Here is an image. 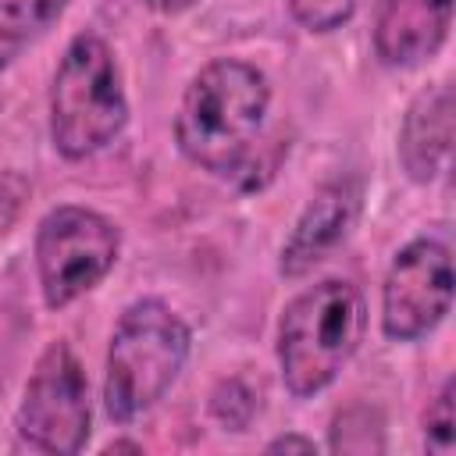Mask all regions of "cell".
<instances>
[{"instance_id":"8","label":"cell","mask_w":456,"mask_h":456,"mask_svg":"<svg viewBox=\"0 0 456 456\" xmlns=\"http://www.w3.org/2000/svg\"><path fill=\"white\" fill-rule=\"evenodd\" d=\"M452 0H381L374 46L392 68H413L435 57L449 36Z\"/></svg>"},{"instance_id":"1","label":"cell","mask_w":456,"mask_h":456,"mask_svg":"<svg viewBox=\"0 0 456 456\" xmlns=\"http://www.w3.org/2000/svg\"><path fill=\"white\" fill-rule=\"evenodd\" d=\"M271 107V86L260 68L246 61H214L185 89L175 139L182 153L214 175L235 171L256 142Z\"/></svg>"},{"instance_id":"3","label":"cell","mask_w":456,"mask_h":456,"mask_svg":"<svg viewBox=\"0 0 456 456\" xmlns=\"http://www.w3.org/2000/svg\"><path fill=\"white\" fill-rule=\"evenodd\" d=\"M189 356L185 321L160 299L132 303L110 335L103 403L118 424H128L153 410L160 395L175 385Z\"/></svg>"},{"instance_id":"2","label":"cell","mask_w":456,"mask_h":456,"mask_svg":"<svg viewBox=\"0 0 456 456\" xmlns=\"http://www.w3.org/2000/svg\"><path fill=\"white\" fill-rule=\"evenodd\" d=\"M367 328L363 296L353 281H321L299 292L278 324V367L292 395L306 399L335 381Z\"/></svg>"},{"instance_id":"13","label":"cell","mask_w":456,"mask_h":456,"mask_svg":"<svg viewBox=\"0 0 456 456\" xmlns=\"http://www.w3.org/2000/svg\"><path fill=\"white\" fill-rule=\"evenodd\" d=\"M360 0H289L292 18L310 32H331L353 18Z\"/></svg>"},{"instance_id":"14","label":"cell","mask_w":456,"mask_h":456,"mask_svg":"<svg viewBox=\"0 0 456 456\" xmlns=\"http://www.w3.org/2000/svg\"><path fill=\"white\" fill-rule=\"evenodd\" d=\"M314 438H303V435H281L267 445V452H314Z\"/></svg>"},{"instance_id":"10","label":"cell","mask_w":456,"mask_h":456,"mask_svg":"<svg viewBox=\"0 0 456 456\" xmlns=\"http://www.w3.org/2000/svg\"><path fill=\"white\" fill-rule=\"evenodd\" d=\"M452 142V89L449 82H438L424 89L399 128V160L413 182H431L445 160Z\"/></svg>"},{"instance_id":"11","label":"cell","mask_w":456,"mask_h":456,"mask_svg":"<svg viewBox=\"0 0 456 456\" xmlns=\"http://www.w3.org/2000/svg\"><path fill=\"white\" fill-rule=\"evenodd\" d=\"M68 0H0V71L14 64L61 14Z\"/></svg>"},{"instance_id":"5","label":"cell","mask_w":456,"mask_h":456,"mask_svg":"<svg viewBox=\"0 0 456 456\" xmlns=\"http://www.w3.org/2000/svg\"><path fill=\"white\" fill-rule=\"evenodd\" d=\"M118 228L89 207H57L39 221L36 267L46 306H68L96 289L118 260Z\"/></svg>"},{"instance_id":"12","label":"cell","mask_w":456,"mask_h":456,"mask_svg":"<svg viewBox=\"0 0 456 456\" xmlns=\"http://www.w3.org/2000/svg\"><path fill=\"white\" fill-rule=\"evenodd\" d=\"M424 442L431 452L449 456L456 445V420H452V378L442 385V392L435 395V403L424 413Z\"/></svg>"},{"instance_id":"15","label":"cell","mask_w":456,"mask_h":456,"mask_svg":"<svg viewBox=\"0 0 456 456\" xmlns=\"http://www.w3.org/2000/svg\"><path fill=\"white\" fill-rule=\"evenodd\" d=\"M146 7H153V11H160V14H182V11H189L196 0H142Z\"/></svg>"},{"instance_id":"7","label":"cell","mask_w":456,"mask_h":456,"mask_svg":"<svg viewBox=\"0 0 456 456\" xmlns=\"http://www.w3.org/2000/svg\"><path fill=\"white\" fill-rule=\"evenodd\" d=\"M452 299V260L445 242L413 239L403 246L385 274L381 328L395 342L424 338L442 324Z\"/></svg>"},{"instance_id":"16","label":"cell","mask_w":456,"mask_h":456,"mask_svg":"<svg viewBox=\"0 0 456 456\" xmlns=\"http://www.w3.org/2000/svg\"><path fill=\"white\" fill-rule=\"evenodd\" d=\"M121 449H132V452H139L142 445H135V442H110V445H107V452H121Z\"/></svg>"},{"instance_id":"6","label":"cell","mask_w":456,"mask_h":456,"mask_svg":"<svg viewBox=\"0 0 456 456\" xmlns=\"http://www.w3.org/2000/svg\"><path fill=\"white\" fill-rule=\"evenodd\" d=\"M18 435L39 452L71 456L89 438V385L86 370L64 342H53L21 395Z\"/></svg>"},{"instance_id":"9","label":"cell","mask_w":456,"mask_h":456,"mask_svg":"<svg viewBox=\"0 0 456 456\" xmlns=\"http://www.w3.org/2000/svg\"><path fill=\"white\" fill-rule=\"evenodd\" d=\"M356 203H360V192L349 178H338V182L324 185L310 200L303 217L296 221L292 235L281 249V271L289 278H296V274L310 271L328 249H335L346 239V232L356 217Z\"/></svg>"},{"instance_id":"4","label":"cell","mask_w":456,"mask_h":456,"mask_svg":"<svg viewBox=\"0 0 456 456\" xmlns=\"http://www.w3.org/2000/svg\"><path fill=\"white\" fill-rule=\"evenodd\" d=\"M128 100L110 46L82 32L68 43L50 86V139L68 160H82L125 128Z\"/></svg>"}]
</instances>
